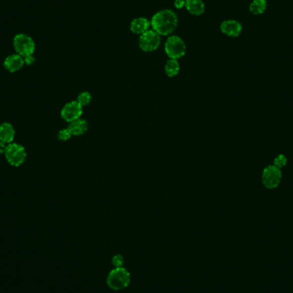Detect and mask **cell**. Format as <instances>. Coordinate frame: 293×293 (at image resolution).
Wrapping results in <instances>:
<instances>
[{
	"instance_id": "44dd1931",
	"label": "cell",
	"mask_w": 293,
	"mask_h": 293,
	"mask_svg": "<svg viewBox=\"0 0 293 293\" xmlns=\"http://www.w3.org/2000/svg\"><path fill=\"white\" fill-rule=\"evenodd\" d=\"M23 59H24L25 65H28V66L33 65L35 63V58H34V55L27 56V57H25Z\"/></svg>"
},
{
	"instance_id": "9a60e30c",
	"label": "cell",
	"mask_w": 293,
	"mask_h": 293,
	"mask_svg": "<svg viewBox=\"0 0 293 293\" xmlns=\"http://www.w3.org/2000/svg\"><path fill=\"white\" fill-rule=\"evenodd\" d=\"M267 6H268L267 0H253L250 3L249 9L253 15H262L265 12Z\"/></svg>"
},
{
	"instance_id": "30bf717a",
	"label": "cell",
	"mask_w": 293,
	"mask_h": 293,
	"mask_svg": "<svg viewBox=\"0 0 293 293\" xmlns=\"http://www.w3.org/2000/svg\"><path fill=\"white\" fill-rule=\"evenodd\" d=\"M24 65L23 57L17 53L8 56L3 61V67L10 73H15L16 71H20Z\"/></svg>"
},
{
	"instance_id": "4fadbf2b",
	"label": "cell",
	"mask_w": 293,
	"mask_h": 293,
	"mask_svg": "<svg viewBox=\"0 0 293 293\" xmlns=\"http://www.w3.org/2000/svg\"><path fill=\"white\" fill-rule=\"evenodd\" d=\"M68 128L72 134V136H82L89 130V123L85 119L79 118L70 123Z\"/></svg>"
},
{
	"instance_id": "603a6c76",
	"label": "cell",
	"mask_w": 293,
	"mask_h": 293,
	"mask_svg": "<svg viewBox=\"0 0 293 293\" xmlns=\"http://www.w3.org/2000/svg\"><path fill=\"white\" fill-rule=\"evenodd\" d=\"M7 145L4 143V142H1L0 141V154H4V152H5V149H6Z\"/></svg>"
},
{
	"instance_id": "6da1fadb",
	"label": "cell",
	"mask_w": 293,
	"mask_h": 293,
	"mask_svg": "<svg viewBox=\"0 0 293 293\" xmlns=\"http://www.w3.org/2000/svg\"><path fill=\"white\" fill-rule=\"evenodd\" d=\"M151 28L161 36H170L176 30L179 18L176 13L170 9H161L155 13L151 20Z\"/></svg>"
},
{
	"instance_id": "52a82bcc",
	"label": "cell",
	"mask_w": 293,
	"mask_h": 293,
	"mask_svg": "<svg viewBox=\"0 0 293 293\" xmlns=\"http://www.w3.org/2000/svg\"><path fill=\"white\" fill-rule=\"evenodd\" d=\"M282 173L280 168L274 165H270L263 170L262 175V184L269 190L277 188L281 184Z\"/></svg>"
},
{
	"instance_id": "ffe728a7",
	"label": "cell",
	"mask_w": 293,
	"mask_h": 293,
	"mask_svg": "<svg viewBox=\"0 0 293 293\" xmlns=\"http://www.w3.org/2000/svg\"><path fill=\"white\" fill-rule=\"evenodd\" d=\"M111 263H112V265L114 266V268H122L124 265V258L123 256L117 254L112 257Z\"/></svg>"
},
{
	"instance_id": "ac0fdd59",
	"label": "cell",
	"mask_w": 293,
	"mask_h": 293,
	"mask_svg": "<svg viewBox=\"0 0 293 293\" xmlns=\"http://www.w3.org/2000/svg\"><path fill=\"white\" fill-rule=\"evenodd\" d=\"M71 136H72V134L69 130V128L62 129V130H59L58 135H57V137L60 142H67L71 138Z\"/></svg>"
},
{
	"instance_id": "277c9868",
	"label": "cell",
	"mask_w": 293,
	"mask_h": 293,
	"mask_svg": "<svg viewBox=\"0 0 293 293\" xmlns=\"http://www.w3.org/2000/svg\"><path fill=\"white\" fill-rule=\"evenodd\" d=\"M164 49L170 59L179 60L186 53V45L182 38L178 35H170L165 42Z\"/></svg>"
},
{
	"instance_id": "8992f818",
	"label": "cell",
	"mask_w": 293,
	"mask_h": 293,
	"mask_svg": "<svg viewBox=\"0 0 293 293\" xmlns=\"http://www.w3.org/2000/svg\"><path fill=\"white\" fill-rule=\"evenodd\" d=\"M161 35L153 29H149L139 37V47L145 53H151L161 46Z\"/></svg>"
},
{
	"instance_id": "e0dca14e",
	"label": "cell",
	"mask_w": 293,
	"mask_h": 293,
	"mask_svg": "<svg viewBox=\"0 0 293 293\" xmlns=\"http://www.w3.org/2000/svg\"><path fill=\"white\" fill-rule=\"evenodd\" d=\"M92 95L90 92L84 91L78 95L77 100L80 105L85 106V105H90L92 101Z\"/></svg>"
},
{
	"instance_id": "9c48e42d",
	"label": "cell",
	"mask_w": 293,
	"mask_h": 293,
	"mask_svg": "<svg viewBox=\"0 0 293 293\" xmlns=\"http://www.w3.org/2000/svg\"><path fill=\"white\" fill-rule=\"evenodd\" d=\"M219 28L223 34L231 38L238 37L243 30V27L240 22L233 19L225 20L224 22H221Z\"/></svg>"
},
{
	"instance_id": "d6986e66",
	"label": "cell",
	"mask_w": 293,
	"mask_h": 293,
	"mask_svg": "<svg viewBox=\"0 0 293 293\" xmlns=\"http://www.w3.org/2000/svg\"><path fill=\"white\" fill-rule=\"evenodd\" d=\"M287 163V158L283 155V154H280L278 155L277 157L275 158V161H274V166L277 167L278 168H282L285 167Z\"/></svg>"
},
{
	"instance_id": "8fae6325",
	"label": "cell",
	"mask_w": 293,
	"mask_h": 293,
	"mask_svg": "<svg viewBox=\"0 0 293 293\" xmlns=\"http://www.w3.org/2000/svg\"><path fill=\"white\" fill-rule=\"evenodd\" d=\"M150 27H151L150 21L146 17L140 16V17L133 19L132 21L130 22V30L133 34L141 35L143 33L149 30Z\"/></svg>"
},
{
	"instance_id": "5bb4252c",
	"label": "cell",
	"mask_w": 293,
	"mask_h": 293,
	"mask_svg": "<svg viewBox=\"0 0 293 293\" xmlns=\"http://www.w3.org/2000/svg\"><path fill=\"white\" fill-rule=\"evenodd\" d=\"M185 8L190 14L199 16L205 11V3L202 0H186Z\"/></svg>"
},
{
	"instance_id": "ba28073f",
	"label": "cell",
	"mask_w": 293,
	"mask_h": 293,
	"mask_svg": "<svg viewBox=\"0 0 293 293\" xmlns=\"http://www.w3.org/2000/svg\"><path fill=\"white\" fill-rule=\"evenodd\" d=\"M83 105H80L77 100H72V101L66 103L60 111L61 117L68 123H71L73 121L77 120L81 118V116L83 114Z\"/></svg>"
},
{
	"instance_id": "2e32d148",
	"label": "cell",
	"mask_w": 293,
	"mask_h": 293,
	"mask_svg": "<svg viewBox=\"0 0 293 293\" xmlns=\"http://www.w3.org/2000/svg\"><path fill=\"white\" fill-rule=\"evenodd\" d=\"M180 65L177 59H170L165 65V72L167 77H174L179 75Z\"/></svg>"
},
{
	"instance_id": "7c38bea8",
	"label": "cell",
	"mask_w": 293,
	"mask_h": 293,
	"mask_svg": "<svg viewBox=\"0 0 293 293\" xmlns=\"http://www.w3.org/2000/svg\"><path fill=\"white\" fill-rule=\"evenodd\" d=\"M15 137V130L9 122H3L0 124V141L6 145L14 142Z\"/></svg>"
},
{
	"instance_id": "7402d4cb",
	"label": "cell",
	"mask_w": 293,
	"mask_h": 293,
	"mask_svg": "<svg viewBox=\"0 0 293 293\" xmlns=\"http://www.w3.org/2000/svg\"><path fill=\"white\" fill-rule=\"evenodd\" d=\"M185 2H186V0H175L174 6L178 9H183V8H185Z\"/></svg>"
},
{
	"instance_id": "7a4b0ae2",
	"label": "cell",
	"mask_w": 293,
	"mask_h": 293,
	"mask_svg": "<svg viewBox=\"0 0 293 293\" xmlns=\"http://www.w3.org/2000/svg\"><path fill=\"white\" fill-rule=\"evenodd\" d=\"M130 279V272L126 269L123 267L114 268L109 272L106 278V283L111 290L120 291L129 287Z\"/></svg>"
},
{
	"instance_id": "3957f363",
	"label": "cell",
	"mask_w": 293,
	"mask_h": 293,
	"mask_svg": "<svg viewBox=\"0 0 293 293\" xmlns=\"http://www.w3.org/2000/svg\"><path fill=\"white\" fill-rule=\"evenodd\" d=\"M4 157L11 167H18L24 163L27 159V151L22 144L17 142L9 143L4 152Z\"/></svg>"
},
{
	"instance_id": "5b68a950",
	"label": "cell",
	"mask_w": 293,
	"mask_h": 293,
	"mask_svg": "<svg viewBox=\"0 0 293 293\" xmlns=\"http://www.w3.org/2000/svg\"><path fill=\"white\" fill-rule=\"evenodd\" d=\"M13 46L17 54L23 58L33 55L35 51V43L34 40L25 34H18L13 39Z\"/></svg>"
}]
</instances>
